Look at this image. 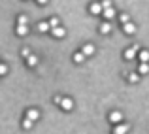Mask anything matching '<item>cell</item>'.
Masks as SVG:
<instances>
[{"mask_svg":"<svg viewBox=\"0 0 149 134\" xmlns=\"http://www.w3.org/2000/svg\"><path fill=\"white\" fill-rule=\"evenodd\" d=\"M128 81H130V83H138L140 81V74H130V76H128Z\"/></svg>","mask_w":149,"mask_h":134,"instance_id":"cell-20","label":"cell"},{"mask_svg":"<svg viewBox=\"0 0 149 134\" xmlns=\"http://www.w3.org/2000/svg\"><path fill=\"white\" fill-rule=\"evenodd\" d=\"M21 55H23V57H29V55H30V49H29V47H23V49H21Z\"/></svg>","mask_w":149,"mask_h":134,"instance_id":"cell-24","label":"cell"},{"mask_svg":"<svg viewBox=\"0 0 149 134\" xmlns=\"http://www.w3.org/2000/svg\"><path fill=\"white\" fill-rule=\"evenodd\" d=\"M121 119H123V113H121V112H111V113H109V121H111V123L119 125Z\"/></svg>","mask_w":149,"mask_h":134,"instance_id":"cell-3","label":"cell"},{"mask_svg":"<svg viewBox=\"0 0 149 134\" xmlns=\"http://www.w3.org/2000/svg\"><path fill=\"white\" fill-rule=\"evenodd\" d=\"M51 34H53L55 38H64L66 36V30L62 29V27H57V29H51Z\"/></svg>","mask_w":149,"mask_h":134,"instance_id":"cell-4","label":"cell"},{"mask_svg":"<svg viewBox=\"0 0 149 134\" xmlns=\"http://www.w3.org/2000/svg\"><path fill=\"white\" fill-rule=\"evenodd\" d=\"M100 32L102 34H109L111 32V25H109V23H102L100 25Z\"/></svg>","mask_w":149,"mask_h":134,"instance_id":"cell-14","label":"cell"},{"mask_svg":"<svg viewBox=\"0 0 149 134\" xmlns=\"http://www.w3.org/2000/svg\"><path fill=\"white\" fill-rule=\"evenodd\" d=\"M102 15H104V17L109 21V19H113V17H115V10H113V8H108V10H104V11H102Z\"/></svg>","mask_w":149,"mask_h":134,"instance_id":"cell-11","label":"cell"},{"mask_svg":"<svg viewBox=\"0 0 149 134\" xmlns=\"http://www.w3.org/2000/svg\"><path fill=\"white\" fill-rule=\"evenodd\" d=\"M6 72H8V66L0 62V76H4V74H6Z\"/></svg>","mask_w":149,"mask_h":134,"instance_id":"cell-25","label":"cell"},{"mask_svg":"<svg viewBox=\"0 0 149 134\" xmlns=\"http://www.w3.org/2000/svg\"><path fill=\"white\" fill-rule=\"evenodd\" d=\"M138 74H140V76H146V74H149V62H142V64H140Z\"/></svg>","mask_w":149,"mask_h":134,"instance_id":"cell-10","label":"cell"},{"mask_svg":"<svg viewBox=\"0 0 149 134\" xmlns=\"http://www.w3.org/2000/svg\"><path fill=\"white\" fill-rule=\"evenodd\" d=\"M49 27H51V29H57V27H58V19H57V17H53V19L49 21Z\"/></svg>","mask_w":149,"mask_h":134,"instance_id":"cell-22","label":"cell"},{"mask_svg":"<svg viewBox=\"0 0 149 134\" xmlns=\"http://www.w3.org/2000/svg\"><path fill=\"white\" fill-rule=\"evenodd\" d=\"M111 8V0H102V10H108Z\"/></svg>","mask_w":149,"mask_h":134,"instance_id":"cell-23","label":"cell"},{"mask_svg":"<svg viewBox=\"0 0 149 134\" xmlns=\"http://www.w3.org/2000/svg\"><path fill=\"white\" fill-rule=\"evenodd\" d=\"M32 125H34V121H30L29 117H25V121H23V128L29 131V128H32Z\"/></svg>","mask_w":149,"mask_h":134,"instance_id":"cell-17","label":"cell"},{"mask_svg":"<svg viewBox=\"0 0 149 134\" xmlns=\"http://www.w3.org/2000/svg\"><path fill=\"white\" fill-rule=\"evenodd\" d=\"M15 32L19 34V36H26V32H29V27L26 25H17V30Z\"/></svg>","mask_w":149,"mask_h":134,"instance_id":"cell-12","label":"cell"},{"mask_svg":"<svg viewBox=\"0 0 149 134\" xmlns=\"http://www.w3.org/2000/svg\"><path fill=\"white\" fill-rule=\"evenodd\" d=\"M53 102H55V104H58V106H61V102H62V96H55V98H53Z\"/></svg>","mask_w":149,"mask_h":134,"instance_id":"cell-26","label":"cell"},{"mask_svg":"<svg viewBox=\"0 0 149 134\" xmlns=\"http://www.w3.org/2000/svg\"><path fill=\"white\" fill-rule=\"evenodd\" d=\"M128 128H130L128 123H119V125H115V128H113V134H127Z\"/></svg>","mask_w":149,"mask_h":134,"instance_id":"cell-2","label":"cell"},{"mask_svg":"<svg viewBox=\"0 0 149 134\" xmlns=\"http://www.w3.org/2000/svg\"><path fill=\"white\" fill-rule=\"evenodd\" d=\"M140 51V45H132V47H128L127 51H125V59L127 61H132V59L136 57V53Z\"/></svg>","mask_w":149,"mask_h":134,"instance_id":"cell-1","label":"cell"},{"mask_svg":"<svg viewBox=\"0 0 149 134\" xmlns=\"http://www.w3.org/2000/svg\"><path fill=\"white\" fill-rule=\"evenodd\" d=\"M123 30L127 34H134L136 32V25H134V23H127V25H123Z\"/></svg>","mask_w":149,"mask_h":134,"instance_id":"cell-9","label":"cell"},{"mask_svg":"<svg viewBox=\"0 0 149 134\" xmlns=\"http://www.w3.org/2000/svg\"><path fill=\"white\" fill-rule=\"evenodd\" d=\"M85 59H87V57H85V55L81 53V51H79V53H76V55H74V62H77V64L85 62Z\"/></svg>","mask_w":149,"mask_h":134,"instance_id":"cell-16","label":"cell"},{"mask_svg":"<svg viewBox=\"0 0 149 134\" xmlns=\"http://www.w3.org/2000/svg\"><path fill=\"white\" fill-rule=\"evenodd\" d=\"M89 10H91V13H95V15H98V13H102V4H98V2H95V4H91V8H89Z\"/></svg>","mask_w":149,"mask_h":134,"instance_id":"cell-8","label":"cell"},{"mask_svg":"<svg viewBox=\"0 0 149 134\" xmlns=\"http://www.w3.org/2000/svg\"><path fill=\"white\" fill-rule=\"evenodd\" d=\"M29 23V19L25 17V15H19V19H17V25H26Z\"/></svg>","mask_w":149,"mask_h":134,"instance_id":"cell-21","label":"cell"},{"mask_svg":"<svg viewBox=\"0 0 149 134\" xmlns=\"http://www.w3.org/2000/svg\"><path fill=\"white\" fill-rule=\"evenodd\" d=\"M38 30H40V32H47V30H51L49 23H40V25H38Z\"/></svg>","mask_w":149,"mask_h":134,"instance_id":"cell-19","label":"cell"},{"mask_svg":"<svg viewBox=\"0 0 149 134\" xmlns=\"http://www.w3.org/2000/svg\"><path fill=\"white\" fill-rule=\"evenodd\" d=\"M81 53L85 55V57H91L93 53H95V45H91V44H87V45H83V49H81Z\"/></svg>","mask_w":149,"mask_h":134,"instance_id":"cell-7","label":"cell"},{"mask_svg":"<svg viewBox=\"0 0 149 134\" xmlns=\"http://www.w3.org/2000/svg\"><path fill=\"white\" fill-rule=\"evenodd\" d=\"M26 117H29L30 121H38V117H40V112H38V110H26Z\"/></svg>","mask_w":149,"mask_h":134,"instance_id":"cell-6","label":"cell"},{"mask_svg":"<svg viewBox=\"0 0 149 134\" xmlns=\"http://www.w3.org/2000/svg\"><path fill=\"white\" fill-rule=\"evenodd\" d=\"M61 108H62V110H66V112H70V110L74 108V102L70 100V98H62V102H61Z\"/></svg>","mask_w":149,"mask_h":134,"instance_id":"cell-5","label":"cell"},{"mask_svg":"<svg viewBox=\"0 0 149 134\" xmlns=\"http://www.w3.org/2000/svg\"><path fill=\"white\" fill-rule=\"evenodd\" d=\"M138 57H140V61H142V62H149V51L147 49H142Z\"/></svg>","mask_w":149,"mask_h":134,"instance_id":"cell-13","label":"cell"},{"mask_svg":"<svg viewBox=\"0 0 149 134\" xmlns=\"http://www.w3.org/2000/svg\"><path fill=\"white\" fill-rule=\"evenodd\" d=\"M26 64L29 66H36L38 64V57L36 55H29V57H26Z\"/></svg>","mask_w":149,"mask_h":134,"instance_id":"cell-15","label":"cell"},{"mask_svg":"<svg viewBox=\"0 0 149 134\" xmlns=\"http://www.w3.org/2000/svg\"><path fill=\"white\" fill-rule=\"evenodd\" d=\"M119 21L123 23V25H127V23H130V15H128V13H121L119 15Z\"/></svg>","mask_w":149,"mask_h":134,"instance_id":"cell-18","label":"cell"},{"mask_svg":"<svg viewBox=\"0 0 149 134\" xmlns=\"http://www.w3.org/2000/svg\"><path fill=\"white\" fill-rule=\"evenodd\" d=\"M38 4H42V6H44V4H47V0H36Z\"/></svg>","mask_w":149,"mask_h":134,"instance_id":"cell-27","label":"cell"}]
</instances>
